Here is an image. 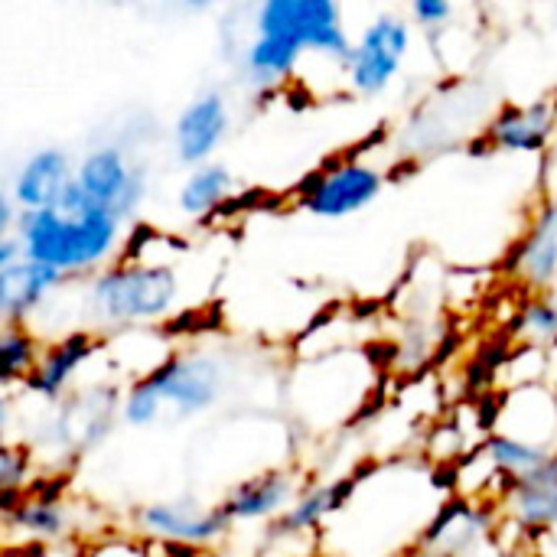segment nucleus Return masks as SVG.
Returning a JSON list of instances; mask_svg holds the SVG:
<instances>
[{"mask_svg":"<svg viewBox=\"0 0 557 557\" xmlns=\"http://www.w3.org/2000/svg\"><path fill=\"white\" fill-rule=\"evenodd\" d=\"M134 532L147 542H160L170 548H212L232 532V519L222 506H202L193 496L147 503L134 512Z\"/></svg>","mask_w":557,"mask_h":557,"instance_id":"obj_7","label":"nucleus"},{"mask_svg":"<svg viewBox=\"0 0 557 557\" xmlns=\"http://www.w3.org/2000/svg\"><path fill=\"white\" fill-rule=\"evenodd\" d=\"M480 450L486 454V460H490L506 480L529 476V473H535L539 467H545L552 457H557V454L545 450V447H535V444L519 441V437L503 434V431H493V434L480 444Z\"/></svg>","mask_w":557,"mask_h":557,"instance_id":"obj_24","label":"nucleus"},{"mask_svg":"<svg viewBox=\"0 0 557 557\" xmlns=\"http://www.w3.org/2000/svg\"><path fill=\"white\" fill-rule=\"evenodd\" d=\"M555 134L557 95H545L529 104H503L490 117L483 140L490 150H499V153H545Z\"/></svg>","mask_w":557,"mask_h":557,"instance_id":"obj_15","label":"nucleus"},{"mask_svg":"<svg viewBox=\"0 0 557 557\" xmlns=\"http://www.w3.org/2000/svg\"><path fill=\"white\" fill-rule=\"evenodd\" d=\"M352 493V476H343V480H330V483H310L300 499L294 503V509L274 522V535H284V539H307V535H320L330 519L346 506Z\"/></svg>","mask_w":557,"mask_h":557,"instance_id":"obj_20","label":"nucleus"},{"mask_svg":"<svg viewBox=\"0 0 557 557\" xmlns=\"http://www.w3.org/2000/svg\"><path fill=\"white\" fill-rule=\"evenodd\" d=\"M7 548H69L78 535L75 509L59 490H29L23 503L3 512Z\"/></svg>","mask_w":557,"mask_h":557,"instance_id":"obj_11","label":"nucleus"},{"mask_svg":"<svg viewBox=\"0 0 557 557\" xmlns=\"http://www.w3.org/2000/svg\"><path fill=\"white\" fill-rule=\"evenodd\" d=\"M304 55H307V49L294 36H287L281 29H255L251 26V36L235 49V69H238L242 82L251 85L255 91H271L297 75Z\"/></svg>","mask_w":557,"mask_h":557,"instance_id":"obj_17","label":"nucleus"},{"mask_svg":"<svg viewBox=\"0 0 557 557\" xmlns=\"http://www.w3.org/2000/svg\"><path fill=\"white\" fill-rule=\"evenodd\" d=\"M506 271L529 294H552L557 281V196L539 206L525 235L509 251Z\"/></svg>","mask_w":557,"mask_h":557,"instance_id":"obj_16","label":"nucleus"},{"mask_svg":"<svg viewBox=\"0 0 557 557\" xmlns=\"http://www.w3.org/2000/svg\"><path fill=\"white\" fill-rule=\"evenodd\" d=\"M98 349H101V339L91 330H72L59 336L55 343H46L42 359L33 379L26 382V392L42 398L46 405H59L62 398H69L72 382L78 379V372L91 362Z\"/></svg>","mask_w":557,"mask_h":557,"instance_id":"obj_18","label":"nucleus"},{"mask_svg":"<svg viewBox=\"0 0 557 557\" xmlns=\"http://www.w3.org/2000/svg\"><path fill=\"white\" fill-rule=\"evenodd\" d=\"M65 284H69L65 274H59L55 268L39 264L33 258H23L10 268H0V320L33 326V317Z\"/></svg>","mask_w":557,"mask_h":557,"instance_id":"obj_19","label":"nucleus"},{"mask_svg":"<svg viewBox=\"0 0 557 557\" xmlns=\"http://www.w3.org/2000/svg\"><path fill=\"white\" fill-rule=\"evenodd\" d=\"M183 300V277L173 261L117 258L85 281L82 310L91 330H144L173 317Z\"/></svg>","mask_w":557,"mask_h":557,"instance_id":"obj_2","label":"nucleus"},{"mask_svg":"<svg viewBox=\"0 0 557 557\" xmlns=\"http://www.w3.org/2000/svg\"><path fill=\"white\" fill-rule=\"evenodd\" d=\"M42 336L33 326L23 323H3L0 326V382L3 392H13V385H23L33 379L39 359H42Z\"/></svg>","mask_w":557,"mask_h":557,"instance_id":"obj_22","label":"nucleus"},{"mask_svg":"<svg viewBox=\"0 0 557 557\" xmlns=\"http://www.w3.org/2000/svg\"><path fill=\"white\" fill-rule=\"evenodd\" d=\"M124 219L95 206L72 180L59 209L23 212L16 238L26 258L55 268L69 281H88L117 261L124 248Z\"/></svg>","mask_w":557,"mask_h":557,"instance_id":"obj_1","label":"nucleus"},{"mask_svg":"<svg viewBox=\"0 0 557 557\" xmlns=\"http://www.w3.org/2000/svg\"><path fill=\"white\" fill-rule=\"evenodd\" d=\"M232 131V104L222 88H202L193 95L173 121L170 147L180 166H202L212 163L219 147Z\"/></svg>","mask_w":557,"mask_h":557,"instance_id":"obj_10","label":"nucleus"},{"mask_svg":"<svg viewBox=\"0 0 557 557\" xmlns=\"http://www.w3.org/2000/svg\"><path fill=\"white\" fill-rule=\"evenodd\" d=\"M385 189V173L366 160H336L300 183L297 206L317 219H349L369 209Z\"/></svg>","mask_w":557,"mask_h":557,"instance_id":"obj_8","label":"nucleus"},{"mask_svg":"<svg viewBox=\"0 0 557 557\" xmlns=\"http://www.w3.org/2000/svg\"><path fill=\"white\" fill-rule=\"evenodd\" d=\"M23 258H26V251L16 235H0V268H10Z\"/></svg>","mask_w":557,"mask_h":557,"instance_id":"obj_27","label":"nucleus"},{"mask_svg":"<svg viewBox=\"0 0 557 557\" xmlns=\"http://www.w3.org/2000/svg\"><path fill=\"white\" fill-rule=\"evenodd\" d=\"M516 557H545L539 548H516Z\"/></svg>","mask_w":557,"mask_h":557,"instance_id":"obj_28","label":"nucleus"},{"mask_svg":"<svg viewBox=\"0 0 557 557\" xmlns=\"http://www.w3.org/2000/svg\"><path fill=\"white\" fill-rule=\"evenodd\" d=\"M411 46H414L411 16L398 10H385L375 20H369V26L356 36L352 52L343 65L349 88L362 98L385 95L398 82L411 55Z\"/></svg>","mask_w":557,"mask_h":557,"instance_id":"obj_4","label":"nucleus"},{"mask_svg":"<svg viewBox=\"0 0 557 557\" xmlns=\"http://www.w3.org/2000/svg\"><path fill=\"white\" fill-rule=\"evenodd\" d=\"M75 186L95 202L131 222L147 199V163L117 144H95L78 157Z\"/></svg>","mask_w":557,"mask_h":557,"instance_id":"obj_6","label":"nucleus"},{"mask_svg":"<svg viewBox=\"0 0 557 557\" xmlns=\"http://www.w3.org/2000/svg\"><path fill=\"white\" fill-rule=\"evenodd\" d=\"M255 29H281L294 36L307 52L336 62L339 69L346 65L352 52V36L346 29L343 7L333 0H264L251 7Z\"/></svg>","mask_w":557,"mask_h":557,"instance_id":"obj_5","label":"nucleus"},{"mask_svg":"<svg viewBox=\"0 0 557 557\" xmlns=\"http://www.w3.org/2000/svg\"><path fill=\"white\" fill-rule=\"evenodd\" d=\"M512 339L525 349H552L557 346V297L555 294H529L512 317Z\"/></svg>","mask_w":557,"mask_h":557,"instance_id":"obj_23","label":"nucleus"},{"mask_svg":"<svg viewBox=\"0 0 557 557\" xmlns=\"http://www.w3.org/2000/svg\"><path fill=\"white\" fill-rule=\"evenodd\" d=\"M75 166L78 160L55 144L36 147L29 150L10 173L7 180V193L13 196V202L23 212H39V209H59L65 189L75 180Z\"/></svg>","mask_w":557,"mask_h":557,"instance_id":"obj_13","label":"nucleus"},{"mask_svg":"<svg viewBox=\"0 0 557 557\" xmlns=\"http://www.w3.org/2000/svg\"><path fill=\"white\" fill-rule=\"evenodd\" d=\"M225 359L209 349L170 352L150 375L131 379L121 398V421L153 428L160 421H189L212 411L225 395Z\"/></svg>","mask_w":557,"mask_h":557,"instance_id":"obj_3","label":"nucleus"},{"mask_svg":"<svg viewBox=\"0 0 557 557\" xmlns=\"http://www.w3.org/2000/svg\"><path fill=\"white\" fill-rule=\"evenodd\" d=\"M499 506V519L522 539L525 548L557 529V457L539 467L529 476H519L506 486Z\"/></svg>","mask_w":557,"mask_h":557,"instance_id":"obj_12","label":"nucleus"},{"mask_svg":"<svg viewBox=\"0 0 557 557\" xmlns=\"http://www.w3.org/2000/svg\"><path fill=\"white\" fill-rule=\"evenodd\" d=\"M304 480L297 476V470H258L248 480L235 483L225 496H222V509L232 519V525L242 522H281L294 503L304 493Z\"/></svg>","mask_w":557,"mask_h":557,"instance_id":"obj_14","label":"nucleus"},{"mask_svg":"<svg viewBox=\"0 0 557 557\" xmlns=\"http://www.w3.org/2000/svg\"><path fill=\"white\" fill-rule=\"evenodd\" d=\"M29 473H33V447L26 444H3L0 450V493H3V512L16 509L23 496L29 493Z\"/></svg>","mask_w":557,"mask_h":557,"instance_id":"obj_25","label":"nucleus"},{"mask_svg":"<svg viewBox=\"0 0 557 557\" xmlns=\"http://www.w3.org/2000/svg\"><path fill=\"white\" fill-rule=\"evenodd\" d=\"M408 16L411 23H418L424 33H437V29H447L457 16V7L450 0H414L408 7Z\"/></svg>","mask_w":557,"mask_h":557,"instance_id":"obj_26","label":"nucleus"},{"mask_svg":"<svg viewBox=\"0 0 557 557\" xmlns=\"http://www.w3.org/2000/svg\"><path fill=\"white\" fill-rule=\"evenodd\" d=\"M232 193H235V173L222 160H212V163L193 166L183 176V183L176 189V209L186 219L206 222L232 199Z\"/></svg>","mask_w":557,"mask_h":557,"instance_id":"obj_21","label":"nucleus"},{"mask_svg":"<svg viewBox=\"0 0 557 557\" xmlns=\"http://www.w3.org/2000/svg\"><path fill=\"white\" fill-rule=\"evenodd\" d=\"M499 506L496 503H473L463 496H450L444 509L434 516L428 532L418 542L421 557H473L493 545L499 529Z\"/></svg>","mask_w":557,"mask_h":557,"instance_id":"obj_9","label":"nucleus"}]
</instances>
